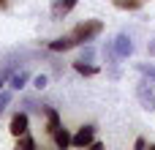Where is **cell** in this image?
I'll return each mask as SVG.
<instances>
[{
    "label": "cell",
    "instance_id": "1",
    "mask_svg": "<svg viewBox=\"0 0 155 150\" xmlns=\"http://www.w3.org/2000/svg\"><path fill=\"white\" fill-rule=\"evenodd\" d=\"M104 33V22L101 19H84V22H79L74 30H71V36L79 41V44H90L93 38H98Z\"/></svg>",
    "mask_w": 155,
    "mask_h": 150
},
{
    "label": "cell",
    "instance_id": "2",
    "mask_svg": "<svg viewBox=\"0 0 155 150\" xmlns=\"http://www.w3.org/2000/svg\"><path fill=\"white\" fill-rule=\"evenodd\" d=\"M153 79H147L144 74H142V79L136 82V98H139V104H142V109H147V112H153L155 109V93H153Z\"/></svg>",
    "mask_w": 155,
    "mask_h": 150
},
{
    "label": "cell",
    "instance_id": "3",
    "mask_svg": "<svg viewBox=\"0 0 155 150\" xmlns=\"http://www.w3.org/2000/svg\"><path fill=\"white\" fill-rule=\"evenodd\" d=\"M8 131H11L14 139L22 137V134H27L30 131V115L27 112H14L11 115V123H8Z\"/></svg>",
    "mask_w": 155,
    "mask_h": 150
},
{
    "label": "cell",
    "instance_id": "4",
    "mask_svg": "<svg viewBox=\"0 0 155 150\" xmlns=\"http://www.w3.org/2000/svg\"><path fill=\"white\" fill-rule=\"evenodd\" d=\"M93 142H95V126H82V128L74 134L71 148H90Z\"/></svg>",
    "mask_w": 155,
    "mask_h": 150
},
{
    "label": "cell",
    "instance_id": "5",
    "mask_svg": "<svg viewBox=\"0 0 155 150\" xmlns=\"http://www.w3.org/2000/svg\"><path fill=\"white\" fill-rule=\"evenodd\" d=\"M112 46H114V52H117L120 60H125V57L134 55V41H131V36H125V33H120V36L112 41Z\"/></svg>",
    "mask_w": 155,
    "mask_h": 150
},
{
    "label": "cell",
    "instance_id": "6",
    "mask_svg": "<svg viewBox=\"0 0 155 150\" xmlns=\"http://www.w3.org/2000/svg\"><path fill=\"white\" fill-rule=\"evenodd\" d=\"M76 3H79V0H54L52 8H49V11H52V19H63V16H68V14L76 8Z\"/></svg>",
    "mask_w": 155,
    "mask_h": 150
},
{
    "label": "cell",
    "instance_id": "7",
    "mask_svg": "<svg viewBox=\"0 0 155 150\" xmlns=\"http://www.w3.org/2000/svg\"><path fill=\"white\" fill-rule=\"evenodd\" d=\"M74 46H79V41H76L74 36H63V38L49 41V49H52V52H68V49H74Z\"/></svg>",
    "mask_w": 155,
    "mask_h": 150
},
{
    "label": "cell",
    "instance_id": "8",
    "mask_svg": "<svg viewBox=\"0 0 155 150\" xmlns=\"http://www.w3.org/2000/svg\"><path fill=\"white\" fill-rule=\"evenodd\" d=\"M71 139H74V134L68 131V128H57L54 134H52V142H54V148H60V150H65V148H71Z\"/></svg>",
    "mask_w": 155,
    "mask_h": 150
},
{
    "label": "cell",
    "instance_id": "9",
    "mask_svg": "<svg viewBox=\"0 0 155 150\" xmlns=\"http://www.w3.org/2000/svg\"><path fill=\"white\" fill-rule=\"evenodd\" d=\"M44 115H46V131L49 134H54L63 123H60V112L54 109V107H44Z\"/></svg>",
    "mask_w": 155,
    "mask_h": 150
},
{
    "label": "cell",
    "instance_id": "10",
    "mask_svg": "<svg viewBox=\"0 0 155 150\" xmlns=\"http://www.w3.org/2000/svg\"><path fill=\"white\" fill-rule=\"evenodd\" d=\"M71 66H74V71L82 74V77H95V74H98V66H93V63H87V60H82V57L74 60Z\"/></svg>",
    "mask_w": 155,
    "mask_h": 150
},
{
    "label": "cell",
    "instance_id": "11",
    "mask_svg": "<svg viewBox=\"0 0 155 150\" xmlns=\"http://www.w3.org/2000/svg\"><path fill=\"white\" fill-rule=\"evenodd\" d=\"M27 82H30V71H25V68H22V71H16V74H11V77H8V85H11V87H14V90H22V87H25V85H27Z\"/></svg>",
    "mask_w": 155,
    "mask_h": 150
},
{
    "label": "cell",
    "instance_id": "12",
    "mask_svg": "<svg viewBox=\"0 0 155 150\" xmlns=\"http://www.w3.org/2000/svg\"><path fill=\"white\" fill-rule=\"evenodd\" d=\"M114 8H123V11H139L142 8V0H112Z\"/></svg>",
    "mask_w": 155,
    "mask_h": 150
},
{
    "label": "cell",
    "instance_id": "13",
    "mask_svg": "<svg viewBox=\"0 0 155 150\" xmlns=\"http://www.w3.org/2000/svg\"><path fill=\"white\" fill-rule=\"evenodd\" d=\"M33 148H35V139L33 137H27V134L16 137V150H33Z\"/></svg>",
    "mask_w": 155,
    "mask_h": 150
},
{
    "label": "cell",
    "instance_id": "14",
    "mask_svg": "<svg viewBox=\"0 0 155 150\" xmlns=\"http://www.w3.org/2000/svg\"><path fill=\"white\" fill-rule=\"evenodd\" d=\"M136 71L144 74L147 79H153V82H155V66H153V63H136Z\"/></svg>",
    "mask_w": 155,
    "mask_h": 150
},
{
    "label": "cell",
    "instance_id": "15",
    "mask_svg": "<svg viewBox=\"0 0 155 150\" xmlns=\"http://www.w3.org/2000/svg\"><path fill=\"white\" fill-rule=\"evenodd\" d=\"M46 85H49V77H46V74H38V77H33V87H35V90H44Z\"/></svg>",
    "mask_w": 155,
    "mask_h": 150
},
{
    "label": "cell",
    "instance_id": "16",
    "mask_svg": "<svg viewBox=\"0 0 155 150\" xmlns=\"http://www.w3.org/2000/svg\"><path fill=\"white\" fill-rule=\"evenodd\" d=\"M8 104H11V93H8V90H0V115L5 112Z\"/></svg>",
    "mask_w": 155,
    "mask_h": 150
},
{
    "label": "cell",
    "instance_id": "17",
    "mask_svg": "<svg viewBox=\"0 0 155 150\" xmlns=\"http://www.w3.org/2000/svg\"><path fill=\"white\" fill-rule=\"evenodd\" d=\"M93 57H95V49H93L90 44H84V49H82V60H87V63H93Z\"/></svg>",
    "mask_w": 155,
    "mask_h": 150
},
{
    "label": "cell",
    "instance_id": "18",
    "mask_svg": "<svg viewBox=\"0 0 155 150\" xmlns=\"http://www.w3.org/2000/svg\"><path fill=\"white\" fill-rule=\"evenodd\" d=\"M134 148H136V150H142V148H147V139H142V137H139V139H136V142H134Z\"/></svg>",
    "mask_w": 155,
    "mask_h": 150
},
{
    "label": "cell",
    "instance_id": "19",
    "mask_svg": "<svg viewBox=\"0 0 155 150\" xmlns=\"http://www.w3.org/2000/svg\"><path fill=\"white\" fill-rule=\"evenodd\" d=\"M147 52H150V57H155V38L147 44Z\"/></svg>",
    "mask_w": 155,
    "mask_h": 150
},
{
    "label": "cell",
    "instance_id": "20",
    "mask_svg": "<svg viewBox=\"0 0 155 150\" xmlns=\"http://www.w3.org/2000/svg\"><path fill=\"white\" fill-rule=\"evenodd\" d=\"M5 5H8V0H0V8H5Z\"/></svg>",
    "mask_w": 155,
    "mask_h": 150
},
{
    "label": "cell",
    "instance_id": "21",
    "mask_svg": "<svg viewBox=\"0 0 155 150\" xmlns=\"http://www.w3.org/2000/svg\"><path fill=\"white\" fill-rule=\"evenodd\" d=\"M3 85H5V79H3V77H0V90H3Z\"/></svg>",
    "mask_w": 155,
    "mask_h": 150
},
{
    "label": "cell",
    "instance_id": "22",
    "mask_svg": "<svg viewBox=\"0 0 155 150\" xmlns=\"http://www.w3.org/2000/svg\"><path fill=\"white\" fill-rule=\"evenodd\" d=\"M142 3H147V0H142Z\"/></svg>",
    "mask_w": 155,
    "mask_h": 150
}]
</instances>
